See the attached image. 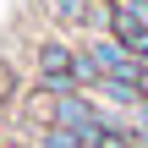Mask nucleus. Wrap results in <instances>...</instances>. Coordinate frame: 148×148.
I'll use <instances>...</instances> for the list:
<instances>
[{"label":"nucleus","mask_w":148,"mask_h":148,"mask_svg":"<svg viewBox=\"0 0 148 148\" xmlns=\"http://www.w3.org/2000/svg\"><path fill=\"white\" fill-rule=\"evenodd\" d=\"M16 110H22V115H33V121H38V132H44V126L55 121V93H49L44 82H33V93H27V99H16Z\"/></svg>","instance_id":"obj_3"},{"label":"nucleus","mask_w":148,"mask_h":148,"mask_svg":"<svg viewBox=\"0 0 148 148\" xmlns=\"http://www.w3.org/2000/svg\"><path fill=\"white\" fill-rule=\"evenodd\" d=\"M137 5H143V11H148V0H137Z\"/></svg>","instance_id":"obj_9"},{"label":"nucleus","mask_w":148,"mask_h":148,"mask_svg":"<svg viewBox=\"0 0 148 148\" xmlns=\"http://www.w3.org/2000/svg\"><path fill=\"white\" fill-rule=\"evenodd\" d=\"M71 77H77V88H82V93H99L104 71H99V60H93V49H88V44H77V66H71Z\"/></svg>","instance_id":"obj_5"},{"label":"nucleus","mask_w":148,"mask_h":148,"mask_svg":"<svg viewBox=\"0 0 148 148\" xmlns=\"http://www.w3.org/2000/svg\"><path fill=\"white\" fill-rule=\"evenodd\" d=\"M0 148H38V143H33V137H5Z\"/></svg>","instance_id":"obj_7"},{"label":"nucleus","mask_w":148,"mask_h":148,"mask_svg":"<svg viewBox=\"0 0 148 148\" xmlns=\"http://www.w3.org/2000/svg\"><path fill=\"white\" fill-rule=\"evenodd\" d=\"M88 5H93V0H44V16H49V22L66 33V27H82Z\"/></svg>","instance_id":"obj_4"},{"label":"nucleus","mask_w":148,"mask_h":148,"mask_svg":"<svg viewBox=\"0 0 148 148\" xmlns=\"http://www.w3.org/2000/svg\"><path fill=\"white\" fill-rule=\"evenodd\" d=\"M110 38H115L126 55L148 60V11L137 0H115V5H110Z\"/></svg>","instance_id":"obj_2"},{"label":"nucleus","mask_w":148,"mask_h":148,"mask_svg":"<svg viewBox=\"0 0 148 148\" xmlns=\"http://www.w3.org/2000/svg\"><path fill=\"white\" fill-rule=\"evenodd\" d=\"M0 143H5V137H0Z\"/></svg>","instance_id":"obj_10"},{"label":"nucleus","mask_w":148,"mask_h":148,"mask_svg":"<svg viewBox=\"0 0 148 148\" xmlns=\"http://www.w3.org/2000/svg\"><path fill=\"white\" fill-rule=\"evenodd\" d=\"M71 66H77V38H66L60 27L33 44V71H38V82L49 93H82L77 77H71Z\"/></svg>","instance_id":"obj_1"},{"label":"nucleus","mask_w":148,"mask_h":148,"mask_svg":"<svg viewBox=\"0 0 148 148\" xmlns=\"http://www.w3.org/2000/svg\"><path fill=\"white\" fill-rule=\"evenodd\" d=\"M33 143H38V148H88V143H82V132H71V126H44Z\"/></svg>","instance_id":"obj_6"},{"label":"nucleus","mask_w":148,"mask_h":148,"mask_svg":"<svg viewBox=\"0 0 148 148\" xmlns=\"http://www.w3.org/2000/svg\"><path fill=\"white\" fill-rule=\"evenodd\" d=\"M137 148H148V137H137Z\"/></svg>","instance_id":"obj_8"}]
</instances>
